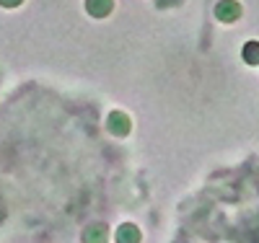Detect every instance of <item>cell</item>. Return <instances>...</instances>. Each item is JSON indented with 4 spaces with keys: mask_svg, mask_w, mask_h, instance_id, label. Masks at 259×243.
<instances>
[{
    "mask_svg": "<svg viewBox=\"0 0 259 243\" xmlns=\"http://www.w3.org/2000/svg\"><path fill=\"white\" fill-rule=\"evenodd\" d=\"M215 16L221 21H226V24H231V21H236L241 16V6L236 3V0H221L218 8H215Z\"/></svg>",
    "mask_w": 259,
    "mask_h": 243,
    "instance_id": "1",
    "label": "cell"
},
{
    "mask_svg": "<svg viewBox=\"0 0 259 243\" xmlns=\"http://www.w3.org/2000/svg\"><path fill=\"white\" fill-rule=\"evenodd\" d=\"M106 127H109V132H114V135H127V132H130V127H133V124H130V117L124 114V112H112L109 114V119H106Z\"/></svg>",
    "mask_w": 259,
    "mask_h": 243,
    "instance_id": "2",
    "label": "cell"
},
{
    "mask_svg": "<svg viewBox=\"0 0 259 243\" xmlns=\"http://www.w3.org/2000/svg\"><path fill=\"white\" fill-rule=\"evenodd\" d=\"M109 240V230H106L104 225H89L83 233V243H106Z\"/></svg>",
    "mask_w": 259,
    "mask_h": 243,
    "instance_id": "3",
    "label": "cell"
},
{
    "mask_svg": "<svg viewBox=\"0 0 259 243\" xmlns=\"http://www.w3.org/2000/svg\"><path fill=\"white\" fill-rule=\"evenodd\" d=\"M117 243H140V230L133 223H124L117 230Z\"/></svg>",
    "mask_w": 259,
    "mask_h": 243,
    "instance_id": "4",
    "label": "cell"
},
{
    "mask_svg": "<svg viewBox=\"0 0 259 243\" xmlns=\"http://www.w3.org/2000/svg\"><path fill=\"white\" fill-rule=\"evenodd\" d=\"M85 8H89L91 16L104 18V16H109V11H112V0H85Z\"/></svg>",
    "mask_w": 259,
    "mask_h": 243,
    "instance_id": "5",
    "label": "cell"
},
{
    "mask_svg": "<svg viewBox=\"0 0 259 243\" xmlns=\"http://www.w3.org/2000/svg\"><path fill=\"white\" fill-rule=\"evenodd\" d=\"M244 60L249 65H259V41H249L244 47Z\"/></svg>",
    "mask_w": 259,
    "mask_h": 243,
    "instance_id": "6",
    "label": "cell"
},
{
    "mask_svg": "<svg viewBox=\"0 0 259 243\" xmlns=\"http://www.w3.org/2000/svg\"><path fill=\"white\" fill-rule=\"evenodd\" d=\"M21 3V0H0V6H6V8H16Z\"/></svg>",
    "mask_w": 259,
    "mask_h": 243,
    "instance_id": "7",
    "label": "cell"
},
{
    "mask_svg": "<svg viewBox=\"0 0 259 243\" xmlns=\"http://www.w3.org/2000/svg\"><path fill=\"white\" fill-rule=\"evenodd\" d=\"M0 217H3V205H0Z\"/></svg>",
    "mask_w": 259,
    "mask_h": 243,
    "instance_id": "8",
    "label": "cell"
}]
</instances>
